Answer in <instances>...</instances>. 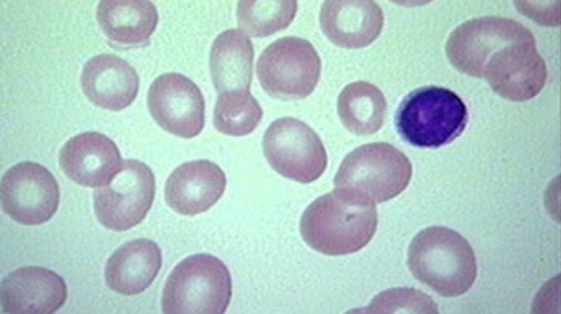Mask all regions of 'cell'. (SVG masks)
<instances>
[{
    "instance_id": "obj_1",
    "label": "cell",
    "mask_w": 561,
    "mask_h": 314,
    "mask_svg": "<svg viewBox=\"0 0 561 314\" xmlns=\"http://www.w3.org/2000/svg\"><path fill=\"white\" fill-rule=\"evenodd\" d=\"M378 228L374 205L351 200L337 189L317 198L300 219L305 243L318 254H356L373 241Z\"/></svg>"
},
{
    "instance_id": "obj_2",
    "label": "cell",
    "mask_w": 561,
    "mask_h": 314,
    "mask_svg": "<svg viewBox=\"0 0 561 314\" xmlns=\"http://www.w3.org/2000/svg\"><path fill=\"white\" fill-rule=\"evenodd\" d=\"M409 268L419 282L448 299L468 293L479 272L467 239L440 225L422 230L410 243Z\"/></svg>"
},
{
    "instance_id": "obj_3",
    "label": "cell",
    "mask_w": 561,
    "mask_h": 314,
    "mask_svg": "<svg viewBox=\"0 0 561 314\" xmlns=\"http://www.w3.org/2000/svg\"><path fill=\"white\" fill-rule=\"evenodd\" d=\"M412 176V162L403 152L388 143H370L344 158L334 185L351 200L377 206L404 193Z\"/></svg>"
},
{
    "instance_id": "obj_4",
    "label": "cell",
    "mask_w": 561,
    "mask_h": 314,
    "mask_svg": "<svg viewBox=\"0 0 561 314\" xmlns=\"http://www.w3.org/2000/svg\"><path fill=\"white\" fill-rule=\"evenodd\" d=\"M467 124V105L455 92L440 86L410 92L396 114L401 139L419 149L445 148L461 137Z\"/></svg>"
},
{
    "instance_id": "obj_5",
    "label": "cell",
    "mask_w": 561,
    "mask_h": 314,
    "mask_svg": "<svg viewBox=\"0 0 561 314\" xmlns=\"http://www.w3.org/2000/svg\"><path fill=\"white\" fill-rule=\"evenodd\" d=\"M231 299L232 277L227 265L214 255H192L168 277L162 313L224 314Z\"/></svg>"
},
{
    "instance_id": "obj_6",
    "label": "cell",
    "mask_w": 561,
    "mask_h": 314,
    "mask_svg": "<svg viewBox=\"0 0 561 314\" xmlns=\"http://www.w3.org/2000/svg\"><path fill=\"white\" fill-rule=\"evenodd\" d=\"M321 68V57L308 39L285 37L262 53L257 77L268 96L289 103L308 98L316 91Z\"/></svg>"
},
{
    "instance_id": "obj_7",
    "label": "cell",
    "mask_w": 561,
    "mask_h": 314,
    "mask_svg": "<svg viewBox=\"0 0 561 314\" xmlns=\"http://www.w3.org/2000/svg\"><path fill=\"white\" fill-rule=\"evenodd\" d=\"M263 152L273 171L299 184L316 183L329 165L320 136L298 118L273 121L264 135Z\"/></svg>"
},
{
    "instance_id": "obj_8",
    "label": "cell",
    "mask_w": 561,
    "mask_h": 314,
    "mask_svg": "<svg viewBox=\"0 0 561 314\" xmlns=\"http://www.w3.org/2000/svg\"><path fill=\"white\" fill-rule=\"evenodd\" d=\"M523 42H536V38L518 21L501 16L476 18L463 22L450 34L446 56L458 72L481 79L494 53Z\"/></svg>"
},
{
    "instance_id": "obj_9",
    "label": "cell",
    "mask_w": 561,
    "mask_h": 314,
    "mask_svg": "<svg viewBox=\"0 0 561 314\" xmlns=\"http://www.w3.org/2000/svg\"><path fill=\"white\" fill-rule=\"evenodd\" d=\"M154 175L145 163L129 159L108 187L94 193V210L100 223L113 232H127L148 216L154 200Z\"/></svg>"
},
{
    "instance_id": "obj_10",
    "label": "cell",
    "mask_w": 561,
    "mask_h": 314,
    "mask_svg": "<svg viewBox=\"0 0 561 314\" xmlns=\"http://www.w3.org/2000/svg\"><path fill=\"white\" fill-rule=\"evenodd\" d=\"M2 209L22 225L47 223L59 210L60 187L51 172L35 162H21L3 175Z\"/></svg>"
},
{
    "instance_id": "obj_11",
    "label": "cell",
    "mask_w": 561,
    "mask_h": 314,
    "mask_svg": "<svg viewBox=\"0 0 561 314\" xmlns=\"http://www.w3.org/2000/svg\"><path fill=\"white\" fill-rule=\"evenodd\" d=\"M148 108L159 127L181 139H194L205 128V98L201 88L184 74L159 77L149 88Z\"/></svg>"
},
{
    "instance_id": "obj_12",
    "label": "cell",
    "mask_w": 561,
    "mask_h": 314,
    "mask_svg": "<svg viewBox=\"0 0 561 314\" xmlns=\"http://www.w3.org/2000/svg\"><path fill=\"white\" fill-rule=\"evenodd\" d=\"M483 78L503 100L525 103L545 90L549 70L536 42H523L494 53L485 65Z\"/></svg>"
},
{
    "instance_id": "obj_13",
    "label": "cell",
    "mask_w": 561,
    "mask_h": 314,
    "mask_svg": "<svg viewBox=\"0 0 561 314\" xmlns=\"http://www.w3.org/2000/svg\"><path fill=\"white\" fill-rule=\"evenodd\" d=\"M59 163L64 174L87 188H104L122 171V153L116 143L101 132H82L66 141Z\"/></svg>"
},
{
    "instance_id": "obj_14",
    "label": "cell",
    "mask_w": 561,
    "mask_h": 314,
    "mask_svg": "<svg viewBox=\"0 0 561 314\" xmlns=\"http://www.w3.org/2000/svg\"><path fill=\"white\" fill-rule=\"evenodd\" d=\"M68 286L59 274L43 267H24L2 281V313L51 314L65 306Z\"/></svg>"
},
{
    "instance_id": "obj_15",
    "label": "cell",
    "mask_w": 561,
    "mask_h": 314,
    "mask_svg": "<svg viewBox=\"0 0 561 314\" xmlns=\"http://www.w3.org/2000/svg\"><path fill=\"white\" fill-rule=\"evenodd\" d=\"M383 12L373 0H330L322 3L320 24L329 42L340 48H365L383 30Z\"/></svg>"
},
{
    "instance_id": "obj_16",
    "label": "cell",
    "mask_w": 561,
    "mask_h": 314,
    "mask_svg": "<svg viewBox=\"0 0 561 314\" xmlns=\"http://www.w3.org/2000/svg\"><path fill=\"white\" fill-rule=\"evenodd\" d=\"M227 175L216 163H183L170 175L165 185L167 205L181 216H198L209 211L224 197Z\"/></svg>"
},
{
    "instance_id": "obj_17",
    "label": "cell",
    "mask_w": 561,
    "mask_h": 314,
    "mask_svg": "<svg viewBox=\"0 0 561 314\" xmlns=\"http://www.w3.org/2000/svg\"><path fill=\"white\" fill-rule=\"evenodd\" d=\"M140 79L134 66L114 55L88 60L81 74L83 94L91 104L107 111H123L135 103Z\"/></svg>"
},
{
    "instance_id": "obj_18",
    "label": "cell",
    "mask_w": 561,
    "mask_h": 314,
    "mask_svg": "<svg viewBox=\"0 0 561 314\" xmlns=\"http://www.w3.org/2000/svg\"><path fill=\"white\" fill-rule=\"evenodd\" d=\"M162 252L149 239H136L118 247L105 265V284L121 295H138L157 280Z\"/></svg>"
},
{
    "instance_id": "obj_19",
    "label": "cell",
    "mask_w": 561,
    "mask_h": 314,
    "mask_svg": "<svg viewBox=\"0 0 561 314\" xmlns=\"http://www.w3.org/2000/svg\"><path fill=\"white\" fill-rule=\"evenodd\" d=\"M253 65V42L244 31H224L211 44L210 74L219 95L225 92L250 91Z\"/></svg>"
},
{
    "instance_id": "obj_20",
    "label": "cell",
    "mask_w": 561,
    "mask_h": 314,
    "mask_svg": "<svg viewBox=\"0 0 561 314\" xmlns=\"http://www.w3.org/2000/svg\"><path fill=\"white\" fill-rule=\"evenodd\" d=\"M96 20L110 42L123 47H138L152 37L159 15L157 7L148 0H103Z\"/></svg>"
},
{
    "instance_id": "obj_21",
    "label": "cell",
    "mask_w": 561,
    "mask_h": 314,
    "mask_svg": "<svg viewBox=\"0 0 561 314\" xmlns=\"http://www.w3.org/2000/svg\"><path fill=\"white\" fill-rule=\"evenodd\" d=\"M387 100L369 82H355L339 96L337 111L343 126L356 136H373L381 130L387 117Z\"/></svg>"
},
{
    "instance_id": "obj_22",
    "label": "cell",
    "mask_w": 561,
    "mask_h": 314,
    "mask_svg": "<svg viewBox=\"0 0 561 314\" xmlns=\"http://www.w3.org/2000/svg\"><path fill=\"white\" fill-rule=\"evenodd\" d=\"M296 12V0H241L237 9L238 25L251 37H271L289 28Z\"/></svg>"
},
{
    "instance_id": "obj_23",
    "label": "cell",
    "mask_w": 561,
    "mask_h": 314,
    "mask_svg": "<svg viewBox=\"0 0 561 314\" xmlns=\"http://www.w3.org/2000/svg\"><path fill=\"white\" fill-rule=\"evenodd\" d=\"M263 108L250 91L225 92L216 101L214 124L225 136L244 137L257 130Z\"/></svg>"
},
{
    "instance_id": "obj_24",
    "label": "cell",
    "mask_w": 561,
    "mask_h": 314,
    "mask_svg": "<svg viewBox=\"0 0 561 314\" xmlns=\"http://www.w3.org/2000/svg\"><path fill=\"white\" fill-rule=\"evenodd\" d=\"M437 306L427 294L413 289L387 290L378 294L364 313H431L436 314Z\"/></svg>"
}]
</instances>
